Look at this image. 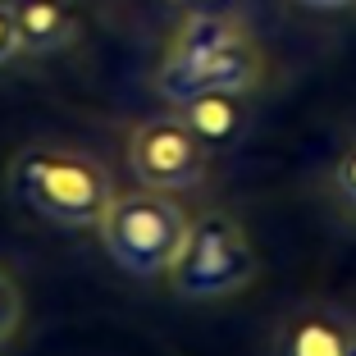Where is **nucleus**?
<instances>
[{
    "label": "nucleus",
    "mask_w": 356,
    "mask_h": 356,
    "mask_svg": "<svg viewBox=\"0 0 356 356\" xmlns=\"http://www.w3.org/2000/svg\"><path fill=\"white\" fill-rule=\"evenodd\" d=\"M178 5H188V10H220V0H178Z\"/></svg>",
    "instance_id": "obj_13"
},
{
    "label": "nucleus",
    "mask_w": 356,
    "mask_h": 356,
    "mask_svg": "<svg viewBox=\"0 0 356 356\" xmlns=\"http://www.w3.org/2000/svg\"><path fill=\"white\" fill-rule=\"evenodd\" d=\"M256 279V252L238 220L229 215H201L188 224V238L169 265V283L178 297H229Z\"/></svg>",
    "instance_id": "obj_3"
},
{
    "label": "nucleus",
    "mask_w": 356,
    "mask_h": 356,
    "mask_svg": "<svg viewBox=\"0 0 356 356\" xmlns=\"http://www.w3.org/2000/svg\"><path fill=\"white\" fill-rule=\"evenodd\" d=\"M14 28L23 55H60L78 42V10L74 0H14Z\"/></svg>",
    "instance_id": "obj_6"
},
{
    "label": "nucleus",
    "mask_w": 356,
    "mask_h": 356,
    "mask_svg": "<svg viewBox=\"0 0 356 356\" xmlns=\"http://www.w3.org/2000/svg\"><path fill=\"white\" fill-rule=\"evenodd\" d=\"M261 74H265V55L252 32H242V37H233V42L215 46L206 55H183V60L165 55L156 69V92L169 105L201 96V92H242L247 96L261 87Z\"/></svg>",
    "instance_id": "obj_5"
},
{
    "label": "nucleus",
    "mask_w": 356,
    "mask_h": 356,
    "mask_svg": "<svg viewBox=\"0 0 356 356\" xmlns=\"http://www.w3.org/2000/svg\"><path fill=\"white\" fill-rule=\"evenodd\" d=\"M5 183L19 206L37 210L55 224H69V229L101 224L105 206L115 197V178L101 160L74 147H55V142L19 147Z\"/></svg>",
    "instance_id": "obj_1"
},
{
    "label": "nucleus",
    "mask_w": 356,
    "mask_h": 356,
    "mask_svg": "<svg viewBox=\"0 0 356 356\" xmlns=\"http://www.w3.org/2000/svg\"><path fill=\"white\" fill-rule=\"evenodd\" d=\"M356 352V325L338 311L311 306L297 311L279 334V356H352Z\"/></svg>",
    "instance_id": "obj_7"
},
{
    "label": "nucleus",
    "mask_w": 356,
    "mask_h": 356,
    "mask_svg": "<svg viewBox=\"0 0 356 356\" xmlns=\"http://www.w3.org/2000/svg\"><path fill=\"white\" fill-rule=\"evenodd\" d=\"M23 55L19 46V28H14V0H0V69L14 64Z\"/></svg>",
    "instance_id": "obj_10"
},
{
    "label": "nucleus",
    "mask_w": 356,
    "mask_h": 356,
    "mask_svg": "<svg viewBox=\"0 0 356 356\" xmlns=\"http://www.w3.org/2000/svg\"><path fill=\"white\" fill-rule=\"evenodd\" d=\"M19 315H23V293L10 279V270H0V343H10V334L19 329Z\"/></svg>",
    "instance_id": "obj_9"
},
{
    "label": "nucleus",
    "mask_w": 356,
    "mask_h": 356,
    "mask_svg": "<svg viewBox=\"0 0 356 356\" xmlns=\"http://www.w3.org/2000/svg\"><path fill=\"white\" fill-rule=\"evenodd\" d=\"M352 356H356V352H352Z\"/></svg>",
    "instance_id": "obj_14"
},
{
    "label": "nucleus",
    "mask_w": 356,
    "mask_h": 356,
    "mask_svg": "<svg viewBox=\"0 0 356 356\" xmlns=\"http://www.w3.org/2000/svg\"><path fill=\"white\" fill-rule=\"evenodd\" d=\"M128 169L142 188L188 192L210 169V147L188 128L183 115H156L128 133Z\"/></svg>",
    "instance_id": "obj_4"
},
{
    "label": "nucleus",
    "mask_w": 356,
    "mask_h": 356,
    "mask_svg": "<svg viewBox=\"0 0 356 356\" xmlns=\"http://www.w3.org/2000/svg\"><path fill=\"white\" fill-rule=\"evenodd\" d=\"M188 210L178 206L169 192L160 188H133V192H115L110 206L101 215V242L110 261L119 270L137 274V279H160L169 274L178 247L188 238Z\"/></svg>",
    "instance_id": "obj_2"
},
{
    "label": "nucleus",
    "mask_w": 356,
    "mask_h": 356,
    "mask_svg": "<svg viewBox=\"0 0 356 356\" xmlns=\"http://www.w3.org/2000/svg\"><path fill=\"white\" fill-rule=\"evenodd\" d=\"M334 183H338V192H343V197L356 206V137H352V147L338 156V165H334Z\"/></svg>",
    "instance_id": "obj_11"
},
{
    "label": "nucleus",
    "mask_w": 356,
    "mask_h": 356,
    "mask_svg": "<svg viewBox=\"0 0 356 356\" xmlns=\"http://www.w3.org/2000/svg\"><path fill=\"white\" fill-rule=\"evenodd\" d=\"M302 10H352L356 0H297Z\"/></svg>",
    "instance_id": "obj_12"
},
{
    "label": "nucleus",
    "mask_w": 356,
    "mask_h": 356,
    "mask_svg": "<svg viewBox=\"0 0 356 356\" xmlns=\"http://www.w3.org/2000/svg\"><path fill=\"white\" fill-rule=\"evenodd\" d=\"M178 115L188 119V128L210 151H224L233 142H242V133H247V96L242 92H201V96L178 101Z\"/></svg>",
    "instance_id": "obj_8"
}]
</instances>
